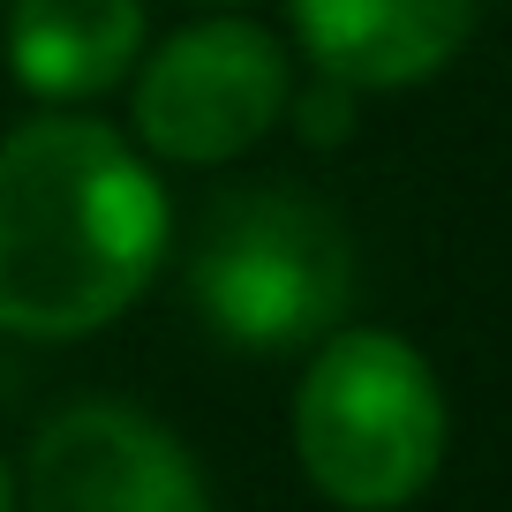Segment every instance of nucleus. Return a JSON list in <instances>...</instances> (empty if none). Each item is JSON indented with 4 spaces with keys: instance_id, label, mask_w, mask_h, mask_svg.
<instances>
[{
    "instance_id": "8",
    "label": "nucleus",
    "mask_w": 512,
    "mask_h": 512,
    "mask_svg": "<svg viewBox=\"0 0 512 512\" xmlns=\"http://www.w3.org/2000/svg\"><path fill=\"white\" fill-rule=\"evenodd\" d=\"M287 113L302 121V136H317V144H332V136H347L354 128V106H347V83L324 76L309 98H287Z\"/></svg>"
},
{
    "instance_id": "2",
    "label": "nucleus",
    "mask_w": 512,
    "mask_h": 512,
    "mask_svg": "<svg viewBox=\"0 0 512 512\" xmlns=\"http://www.w3.org/2000/svg\"><path fill=\"white\" fill-rule=\"evenodd\" d=\"M302 475L347 512H392L445 460V392L400 332H332L294 392Z\"/></svg>"
},
{
    "instance_id": "6",
    "label": "nucleus",
    "mask_w": 512,
    "mask_h": 512,
    "mask_svg": "<svg viewBox=\"0 0 512 512\" xmlns=\"http://www.w3.org/2000/svg\"><path fill=\"white\" fill-rule=\"evenodd\" d=\"M482 0H294L317 76L347 91H400L422 83L467 46Z\"/></svg>"
},
{
    "instance_id": "7",
    "label": "nucleus",
    "mask_w": 512,
    "mask_h": 512,
    "mask_svg": "<svg viewBox=\"0 0 512 512\" xmlns=\"http://www.w3.org/2000/svg\"><path fill=\"white\" fill-rule=\"evenodd\" d=\"M144 61V0H16L8 68L31 98H98Z\"/></svg>"
},
{
    "instance_id": "9",
    "label": "nucleus",
    "mask_w": 512,
    "mask_h": 512,
    "mask_svg": "<svg viewBox=\"0 0 512 512\" xmlns=\"http://www.w3.org/2000/svg\"><path fill=\"white\" fill-rule=\"evenodd\" d=\"M0 512H16V475H8V460H0Z\"/></svg>"
},
{
    "instance_id": "3",
    "label": "nucleus",
    "mask_w": 512,
    "mask_h": 512,
    "mask_svg": "<svg viewBox=\"0 0 512 512\" xmlns=\"http://www.w3.org/2000/svg\"><path fill=\"white\" fill-rule=\"evenodd\" d=\"M189 294L219 339L249 354L309 347L339 324L354 294V241L332 204L264 181L211 204L189 256Z\"/></svg>"
},
{
    "instance_id": "4",
    "label": "nucleus",
    "mask_w": 512,
    "mask_h": 512,
    "mask_svg": "<svg viewBox=\"0 0 512 512\" xmlns=\"http://www.w3.org/2000/svg\"><path fill=\"white\" fill-rule=\"evenodd\" d=\"M294 98L287 53L272 31L241 16H211L174 31L144 68H136V144L174 166H219L256 151L279 128Z\"/></svg>"
},
{
    "instance_id": "1",
    "label": "nucleus",
    "mask_w": 512,
    "mask_h": 512,
    "mask_svg": "<svg viewBox=\"0 0 512 512\" xmlns=\"http://www.w3.org/2000/svg\"><path fill=\"white\" fill-rule=\"evenodd\" d=\"M166 189L91 113H38L0 144V332L83 339L151 287Z\"/></svg>"
},
{
    "instance_id": "5",
    "label": "nucleus",
    "mask_w": 512,
    "mask_h": 512,
    "mask_svg": "<svg viewBox=\"0 0 512 512\" xmlns=\"http://www.w3.org/2000/svg\"><path fill=\"white\" fill-rule=\"evenodd\" d=\"M23 512H211L204 467L166 422L121 400H76L23 452Z\"/></svg>"
}]
</instances>
